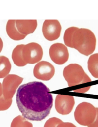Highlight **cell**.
Segmentation results:
<instances>
[{
  "mask_svg": "<svg viewBox=\"0 0 98 127\" xmlns=\"http://www.w3.org/2000/svg\"><path fill=\"white\" fill-rule=\"evenodd\" d=\"M50 91L40 82H32L20 86L17 90L16 100L23 117L32 121L45 119L53 105V96Z\"/></svg>",
  "mask_w": 98,
  "mask_h": 127,
  "instance_id": "obj_1",
  "label": "cell"
},
{
  "mask_svg": "<svg viewBox=\"0 0 98 127\" xmlns=\"http://www.w3.org/2000/svg\"><path fill=\"white\" fill-rule=\"evenodd\" d=\"M65 44L77 50L80 53L88 56L95 49L96 39L90 30L72 27L67 29L63 37Z\"/></svg>",
  "mask_w": 98,
  "mask_h": 127,
  "instance_id": "obj_2",
  "label": "cell"
},
{
  "mask_svg": "<svg viewBox=\"0 0 98 127\" xmlns=\"http://www.w3.org/2000/svg\"><path fill=\"white\" fill-rule=\"evenodd\" d=\"M63 75L69 87L91 81L82 67L77 64H70L65 67Z\"/></svg>",
  "mask_w": 98,
  "mask_h": 127,
  "instance_id": "obj_3",
  "label": "cell"
},
{
  "mask_svg": "<svg viewBox=\"0 0 98 127\" xmlns=\"http://www.w3.org/2000/svg\"><path fill=\"white\" fill-rule=\"evenodd\" d=\"M97 114V108L90 103L84 102L77 106L74 112V117L79 124L88 127L94 122Z\"/></svg>",
  "mask_w": 98,
  "mask_h": 127,
  "instance_id": "obj_4",
  "label": "cell"
},
{
  "mask_svg": "<svg viewBox=\"0 0 98 127\" xmlns=\"http://www.w3.org/2000/svg\"><path fill=\"white\" fill-rule=\"evenodd\" d=\"M22 55L24 61L27 64H35L40 61L42 59V48L38 43H30L24 45Z\"/></svg>",
  "mask_w": 98,
  "mask_h": 127,
  "instance_id": "obj_5",
  "label": "cell"
},
{
  "mask_svg": "<svg viewBox=\"0 0 98 127\" xmlns=\"http://www.w3.org/2000/svg\"><path fill=\"white\" fill-rule=\"evenodd\" d=\"M23 79L15 74H9L3 80V95L6 100L11 99Z\"/></svg>",
  "mask_w": 98,
  "mask_h": 127,
  "instance_id": "obj_6",
  "label": "cell"
},
{
  "mask_svg": "<svg viewBox=\"0 0 98 127\" xmlns=\"http://www.w3.org/2000/svg\"><path fill=\"white\" fill-rule=\"evenodd\" d=\"M49 52L51 60L58 65L64 64L67 61L69 57L67 48L61 43H56L51 45Z\"/></svg>",
  "mask_w": 98,
  "mask_h": 127,
  "instance_id": "obj_7",
  "label": "cell"
},
{
  "mask_svg": "<svg viewBox=\"0 0 98 127\" xmlns=\"http://www.w3.org/2000/svg\"><path fill=\"white\" fill-rule=\"evenodd\" d=\"M61 26L57 20H46L43 24L42 31L45 38L50 41L55 40L61 35Z\"/></svg>",
  "mask_w": 98,
  "mask_h": 127,
  "instance_id": "obj_8",
  "label": "cell"
},
{
  "mask_svg": "<svg viewBox=\"0 0 98 127\" xmlns=\"http://www.w3.org/2000/svg\"><path fill=\"white\" fill-rule=\"evenodd\" d=\"M54 67L50 63L42 61L36 65L34 68L33 74L37 79L44 81L49 80L54 76Z\"/></svg>",
  "mask_w": 98,
  "mask_h": 127,
  "instance_id": "obj_9",
  "label": "cell"
},
{
  "mask_svg": "<svg viewBox=\"0 0 98 127\" xmlns=\"http://www.w3.org/2000/svg\"><path fill=\"white\" fill-rule=\"evenodd\" d=\"M75 104L74 98L73 96L58 95L56 97L55 107L58 113L65 115L71 112Z\"/></svg>",
  "mask_w": 98,
  "mask_h": 127,
  "instance_id": "obj_10",
  "label": "cell"
},
{
  "mask_svg": "<svg viewBox=\"0 0 98 127\" xmlns=\"http://www.w3.org/2000/svg\"><path fill=\"white\" fill-rule=\"evenodd\" d=\"M17 30L20 34L27 36L35 31L37 26V20H16Z\"/></svg>",
  "mask_w": 98,
  "mask_h": 127,
  "instance_id": "obj_11",
  "label": "cell"
},
{
  "mask_svg": "<svg viewBox=\"0 0 98 127\" xmlns=\"http://www.w3.org/2000/svg\"><path fill=\"white\" fill-rule=\"evenodd\" d=\"M16 20H8L6 26L7 33L9 37L14 40L19 41L25 39L26 36L20 33L16 29Z\"/></svg>",
  "mask_w": 98,
  "mask_h": 127,
  "instance_id": "obj_12",
  "label": "cell"
},
{
  "mask_svg": "<svg viewBox=\"0 0 98 127\" xmlns=\"http://www.w3.org/2000/svg\"><path fill=\"white\" fill-rule=\"evenodd\" d=\"M24 44L17 45L13 50L12 57L14 63L18 67L24 66L27 65L24 61L22 56V49Z\"/></svg>",
  "mask_w": 98,
  "mask_h": 127,
  "instance_id": "obj_13",
  "label": "cell"
},
{
  "mask_svg": "<svg viewBox=\"0 0 98 127\" xmlns=\"http://www.w3.org/2000/svg\"><path fill=\"white\" fill-rule=\"evenodd\" d=\"M11 64L7 57L0 56V79L6 77L9 73L11 69Z\"/></svg>",
  "mask_w": 98,
  "mask_h": 127,
  "instance_id": "obj_14",
  "label": "cell"
},
{
  "mask_svg": "<svg viewBox=\"0 0 98 127\" xmlns=\"http://www.w3.org/2000/svg\"><path fill=\"white\" fill-rule=\"evenodd\" d=\"M87 64L89 72L94 77L98 78V53L91 55Z\"/></svg>",
  "mask_w": 98,
  "mask_h": 127,
  "instance_id": "obj_15",
  "label": "cell"
},
{
  "mask_svg": "<svg viewBox=\"0 0 98 127\" xmlns=\"http://www.w3.org/2000/svg\"><path fill=\"white\" fill-rule=\"evenodd\" d=\"M44 127H77L73 123H64L57 118H51L46 121Z\"/></svg>",
  "mask_w": 98,
  "mask_h": 127,
  "instance_id": "obj_16",
  "label": "cell"
},
{
  "mask_svg": "<svg viewBox=\"0 0 98 127\" xmlns=\"http://www.w3.org/2000/svg\"><path fill=\"white\" fill-rule=\"evenodd\" d=\"M31 123L27 121L25 118L20 115L17 116L13 119L11 127H33Z\"/></svg>",
  "mask_w": 98,
  "mask_h": 127,
  "instance_id": "obj_17",
  "label": "cell"
},
{
  "mask_svg": "<svg viewBox=\"0 0 98 127\" xmlns=\"http://www.w3.org/2000/svg\"><path fill=\"white\" fill-rule=\"evenodd\" d=\"M13 100L11 99L6 100L2 95L0 98V111L7 110L11 107Z\"/></svg>",
  "mask_w": 98,
  "mask_h": 127,
  "instance_id": "obj_18",
  "label": "cell"
},
{
  "mask_svg": "<svg viewBox=\"0 0 98 127\" xmlns=\"http://www.w3.org/2000/svg\"><path fill=\"white\" fill-rule=\"evenodd\" d=\"M97 114L95 120L92 124L89 126L88 127H98V108H97Z\"/></svg>",
  "mask_w": 98,
  "mask_h": 127,
  "instance_id": "obj_19",
  "label": "cell"
},
{
  "mask_svg": "<svg viewBox=\"0 0 98 127\" xmlns=\"http://www.w3.org/2000/svg\"><path fill=\"white\" fill-rule=\"evenodd\" d=\"M90 86L87 87L86 88H81V89H79L78 90H75L74 91L76 92H78L80 93H84L85 92H87L88 90L90 88Z\"/></svg>",
  "mask_w": 98,
  "mask_h": 127,
  "instance_id": "obj_20",
  "label": "cell"
},
{
  "mask_svg": "<svg viewBox=\"0 0 98 127\" xmlns=\"http://www.w3.org/2000/svg\"><path fill=\"white\" fill-rule=\"evenodd\" d=\"M3 47V43L2 39L0 37V53L2 51Z\"/></svg>",
  "mask_w": 98,
  "mask_h": 127,
  "instance_id": "obj_21",
  "label": "cell"
},
{
  "mask_svg": "<svg viewBox=\"0 0 98 127\" xmlns=\"http://www.w3.org/2000/svg\"><path fill=\"white\" fill-rule=\"evenodd\" d=\"M3 95L2 86L1 83L0 82V98Z\"/></svg>",
  "mask_w": 98,
  "mask_h": 127,
  "instance_id": "obj_22",
  "label": "cell"
}]
</instances>
